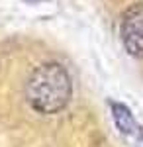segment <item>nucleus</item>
I'll use <instances>...</instances> for the list:
<instances>
[{"mask_svg": "<svg viewBox=\"0 0 143 147\" xmlns=\"http://www.w3.org/2000/svg\"><path fill=\"white\" fill-rule=\"evenodd\" d=\"M112 108V116H114V122L118 125L123 136H132V137H143L141 125L137 124V120L133 118V114L130 112L127 106H123L120 102H110Z\"/></svg>", "mask_w": 143, "mask_h": 147, "instance_id": "7ed1b4c3", "label": "nucleus"}, {"mask_svg": "<svg viewBox=\"0 0 143 147\" xmlns=\"http://www.w3.org/2000/svg\"><path fill=\"white\" fill-rule=\"evenodd\" d=\"M73 82L63 65L55 61L41 63L33 69L26 82V98L35 112L51 116L71 102Z\"/></svg>", "mask_w": 143, "mask_h": 147, "instance_id": "f257e3e1", "label": "nucleus"}, {"mask_svg": "<svg viewBox=\"0 0 143 147\" xmlns=\"http://www.w3.org/2000/svg\"><path fill=\"white\" fill-rule=\"evenodd\" d=\"M120 37L130 55L143 59V2H133L121 14Z\"/></svg>", "mask_w": 143, "mask_h": 147, "instance_id": "f03ea898", "label": "nucleus"}]
</instances>
